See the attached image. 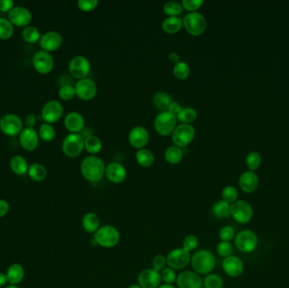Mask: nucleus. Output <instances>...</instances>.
Returning <instances> with one entry per match:
<instances>
[{"instance_id": "9d476101", "label": "nucleus", "mask_w": 289, "mask_h": 288, "mask_svg": "<svg viewBox=\"0 0 289 288\" xmlns=\"http://www.w3.org/2000/svg\"><path fill=\"white\" fill-rule=\"evenodd\" d=\"M195 129L191 124L181 123L176 126L172 132V142L179 147H185L191 142L195 137Z\"/></svg>"}, {"instance_id": "8fccbe9b", "label": "nucleus", "mask_w": 289, "mask_h": 288, "mask_svg": "<svg viewBox=\"0 0 289 288\" xmlns=\"http://www.w3.org/2000/svg\"><path fill=\"white\" fill-rule=\"evenodd\" d=\"M219 237L222 242H231L235 237V232L234 227L231 226H225L219 231Z\"/></svg>"}, {"instance_id": "b1692460", "label": "nucleus", "mask_w": 289, "mask_h": 288, "mask_svg": "<svg viewBox=\"0 0 289 288\" xmlns=\"http://www.w3.org/2000/svg\"><path fill=\"white\" fill-rule=\"evenodd\" d=\"M238 185L244 193L251 194L258 188L259 178L254 171H246L241 174Z\"/></svg>"}, {"instance_id": "0eeeda50", "label": "nucleus", "mask_w": 289, "mask_h": 288, "mask_svg": "<svg viewBox=\"0 0 289 288\" xmlns=\"http://www.w3.org/2000/svg\"><path fill=\"white\" fill-rule=\"evenodd\" d=\"M84 147V138L79 134H69L63 140V152L68 157L78 156L82 152Z\"/></svg>"}, {"instance_id": "a18cd8bd", "label": "nucleus", "mask_w": 289, "mask_h": 288, "mask_svg": "<svg viewBox=\"0 0 289 288\" xmlns=\"http://www.w3.org/2000/svg\"><path fill=\"white\" fill-rule=\"evenodd\" d=\"M59 96L63 100H71L76 96L75 87L71 85H64L59 88Z\"/></svg>"}, {"instance_id": "aec40b11", "label": "nucleus", "mask_w": 289, "mask_h": 288, "mask_svg": "<svg viewBox=\"0 0 289 288\" xmlns=\"http://www.w3.org/2000/svg\"><path fill=\"white\" fill-rule=\"evenodd\" d=\"M222 269L230 277H238L244 272V263L238 256L231 255L222 261Z\"/></svg>"}, {"instance_id": "3c124183", "label": "nucleus", "mask_w": 289, "mask_h": 288, "mask_svg": "<svg viewBox=\"0 0 289 288\" xmlns=\"http://www.w3.org/2000/svg\"><path fill=\"white\" fill-rule=\"evenodd\" d=\"M153 269L155 270L156 271H163L164 268H166V265H167V258L163 254H156L153 259Z\"/></svg>"}, {"instance_id": "49530a36", "label": "nucleus", "mask_w": 289, "mask_h": 288, "mask_svg": "<svg viewBox=\"0 0 289 288\" xmlns=\"http://www.w3.org/2000/svg\"><path fill=\"white\" fill-rule=\"evenodd\" d=\"M234 252V247L231 244L230 242H222L221 241L217 246V253L218 255L222 258H227L232 255Z\"/></svg>"}, {"instance_id": "4d7b16f0", "label": "nucleus", "mask_w": 289, "mask_h": 288, "mask_svg": "<svg viewBox=\"0 0 289 288\" xmlns=\"http://www.w3.org/2000/svg\"><path fill=\"white\" fill-rule=\"evenodd\" d=\"M36 118L34 114H29L26 117L25 119V124L26 128H33L36 125Z\"/></svg>"}, {"instance_id": "c756f323", "label": "nucleus", "mask_w": 289, "mask_h": 288, "mask_svg": "<svg viewBox=\"0 0 289 288\" xmlns=\"http://www.w3.org/2000/svg\"><path fill=\"white\" fill-rule=\"evenodd\" d=\"M183 26V20L178 17H169L163 19L162 23L163 30L167 33H177L181 29Z\"/></svg>"}, {"instance_id": "1a4fd4ad", "label": "nucleus", "mask_w": 289, "mask_h": 288, "mask_svg": "<svg viewBox=\"0 0 289 288\" xmlns=\"http://www.w3.org/2000/svg\"><path fill=\"white\" fill-rule=\"evenodd\" d=\"M0 130L8 136H18L23 130L22 120L17 114H4L0 119Z\"/></svg>"}, {"instance_id": "864d4df0", "label": "nucleus", "mask_w": 289, "mask_h": 288, "mask_svg": "<svg viewBox=\"0 0 289 288\" xmlns=\"http://www.w3.org/2000/svg\"><path fill=\"white\" fill-rule=\"evenodd\" d=\"M77 4L81 10L90 11L98 7V0H79Z\"/></svg>"}, {"instance_id": "423d86ee", "label": "nucleus", "mask_w": 289, "mask_h": 288, "mask_svg": "<svg viewBox=\"0 0 289 288\" xmlns=\"http://www.w3.org/2000/svg\"><path fill=\"white\" fill-rule=\"evenodd\" d=\"M177 123V117L169 111L161 112L155 119V129L161 136H168L173 132Z\"/></svg>"}, {"instance_id": "a211bd4d", "label": "nucleus", "mask_w": 289, "mask_h": 288, "mask_svg": "<svg viewBox=\"0 0 289 288\" xmlns=\"http://www.w3.org/2000/svg\"><path fill=\"white\" fill-rule=\"evenodd\" d=\"M20 144L27 152H33L39 144V136L33 128H25L20 134Z\"/></svg>"}, {"instance_id": "20e7f679", "label": "nucleus", "mask_w": 289, "mask_h": 288, "mask_svg": "<svg viewBox=\"0 0 289 288\" xmlns=\"http://www.w3.org/2000/svg\"><path fill=\"white\" fill-rule=\"evenodd\" d=\"M183 24L189 34L200 36L206 29V19L199 12H189L184 18Z\"/></svg>"}, {"instance_id": "4c0bfd02", "label": "nucleus", "mask_w": 289, "mask_h": 288, "mask_svg": "<svg viewBox=\"0 0 289 288\" xmlns=\"http://www.w3.org/2000/svg\"><path fill=\"white\" fill-rule=\"evenodd\" d=\"M22 37L28 43H36L41 38V34L35 26H28L23 30Z\"/></svg>"}, {"instance_id": "9b49d317", "label": "nucleus", "mask_w": 289, "mask_h": 288, "mask_svg": "<svg viewBox=\"0 0 289 288\" xmlns=\"http://www.w3.org/2000/svg\"><path fill=\"white\" fill-rule=\"evenodd\" d=\"M191 260L190 253L183 248L175 249L169 252L167 256V264L173 270H182L188 266Z\"/></svg>"}, {"instance_id": "37998d69", "label": "nucleus", "mask_w": 289, "mask_h": 288, "mask_svg": "<svg viewBox=\"0 0 289 288\" xmlns=\"http://www.w3.org/2000/svg\"><path fill=\"white\" fill-rule=\"evenodd\" d=\"M173 74L179 80H186L190 74V68L186 62L179 61L173 67Z\"/></svg>"}, {"instance_id": "6ab92c4d", "label": "nucleus", "mask_w": 289, "mask_h": 288, "mask_svg": "<svg viewBox=\"0 0 289 288\" xmlns=\"http://www.w3.org/2000/svg\"><path fill=\"white\" fill-rule=\"evenodd\" d=\"M161 281L159 272L153 269L143 270L138 275V283L141 288H157Z\"/></svg>"}, {"instance_id": "c03bdc74", "label": "nucleus", "mask_w": 289, "mask_h": 288, "mask_svg": "<svg viewBox=\"0 0 289 288\" xmlns=\"http://www.w3.org/2000/svg\"><path fill=\"white\" fill-rule=\"evenodd\" d=\"M260 162H261V157L259 153L253 152L248 154L246 157V164L250 171L256 170L260 167Z\"/></svg>"}, {"instance_id": "7ed1b4c3", "label": "nucleus", "mask_w": 289, "mask_h": 288, "mask_svg": "<svg viewBox=\"0 0 289 288\" xmlns=\"http://www.w3.org/2000/svg\"><path fill=\"white\" fill-rule=\"evenodd\" d=\"M93 239L98 243V245L110 249L119 243L120 240V234L118 229L113 226L105 225L99 227V229L94 233Z\"/></svg>"}, {"instance_id": "6e6d98bb", "label": "nucleus", "mask_w": 289, "mask_h": 288, "mask_svg": "<svg viewBox=\"0 0 289 288\" xmlns=\"http://www.w3.org/2000/svg\"><path fill=\"white\" fill-rule=\"evenodd\" d=\"M10 211V204L4 200L0 199V218L7 216Z\"/></svg>"}, {"instance_id": "ea45409f", "label": "nucleus", "mask_w": 289, "mask_h": 288, "mask_svg": "<svg viewBox=\"0 0 289 288\" xmlns=\"http://www.w3.org/2000/svg\"><path fill=\"white\" fill-rule=\"evenodd\" d=\"M183 10L182 3L177 1H169L163 6V11L169 17H178L182 13Z\"/></svg>"}, {"instance_id": "5701e85b", "label": "nucleus", "mask_w": 289, "mask_h": 288, "mask_svg": "<svg viewBox=\"0 0 289 288\" xmlns=\"http://www.w3.org/2000/svg\"><path fill=\"white\" fill-rule=\"evenodd\" d=\"M105 174L109 181L114 184H120L125 180L127 171L124 166L119 162H111L106 168Z\"/></svg>"}, {"instance_id": "58836bf2", "label": "nucleus", "mask_w": 289, "mask_h": 288, "mask_svg": "<svg viewBox=\"0 0 289 288\" xmlns=\"http://www.w3.org/2000/svg\"><path fill=\"white\" fill-rule=\"evenodd\" d=\"M14 34V26L10 20L0 17V39H10Z\"/></svg>"}, {"instance_id": "72a5a7b5", "label": "nucleus", "mask_w": 289, "mask_h": 288, "mask_svg": "<svg viewBox=\"0 0 289 288\" xmlns=\"http://www.w3.org/2000/svg\"><path fill=\"white\" fill-rule=\"evenodd\" d=\"M136 161L141 167L144 168H148L152 166L154 162V155L153 153L148 149L141 148L137 151L136 153Z\"/></svg>"}, {"instance_id": "69168bd1", "label": "nucleus", "mask_w": 289, "mask_h": 288, "mask_svg": "<svg viewBox=\"0 0 289 288\" xmlns=\"http://www.w3.org/2000/svg\"></svg>"}, {"instance_id": "412c9836", "label": "nucleus", "mask_w": 289, "mask_h": 288, "mask_svg": "<svg viewBox=\"0 0 289 288\" xmlns=\"http://www.w3.org/2000/svg\"><path fill=\"white\" fill-rule=\"evenodd\" d=\"M179 288H201L202 280L196 272L186 271L179 274L176 280Z\"/></svg>"}, {"instance_id": "e2e57ef3", "label": "nucleus", "mask_w": 289, "mask_h": 288, "mask_svg": "<svg viewBox=\"0 0 289 288\" xmlns=\"http://www.w3.org/2000/svg\"><path fill=\"white\" fill-rule=\"evenodd\" d=\"M19 288V287H18V286L17 285H10V284H9V285L6 286V288Z\"/></svg>"}, {"instance_id": "4468645a", "label": "nucleus", "mask_w": 289, "mask_h": 288, "mask_svg": "<svg viewBox=\"0 0 289 288\" xmlns=\"http://www.w3.org/2000/svg\"><path fill=\"white\" fill-rule=\"evenodd\" d=\"M33 65L38 73L42 75H47L52 71L54 61L52 56L49 52L41 50L36 52L33 56Z\"/></svg>"}, {"instance_id": "c85d7f7f", "label": "nucleus", "mask_w": 289, "mask_h": 288, "mask_svg": "<svg viewBox=\"0 0 289 288\" xmlns=\"http://www.w3.org/2000/svg\"><path fill=\"white\" fill-rule=\"evenodd\" d=\"M153 103L155 107L159 109L161 112L168 111L170 104L172 103V100L171 96L163 91L156 92V94L153 96Z\"/></svg>"}, {"instance_id": "5fc2aeb1", "label": "nucleus", "mask_w": 289, "mask_h": 288, "mask_svg": "<svg viewBox=\"0 0 289 288\" xmlns=\"http://www.w3.org/2000/svg\"><path fill=\"white\" fill-rule=\"evenodd\" d=\"M14 2L12 0H0V11L1 12H10L14 8Z\"/></svg>"}, {"instance_id": "052dcab7", "label": "nucleus", "mask_w": 289, "mask_h": 288, "mask_svg": "<svg viewBox=\"0 0 289 288\" xmlns=\"http://www.w3.org/2000/svg\"><path fill=\"white\" fill-rule=\"evenodd\" d=\"M8 283L6 274L3 272H0V288H3Z\"/></svg>"}, {"instance_id": "13d9d810", "label": "nucleus", "mask_w": 289, "mask_h": 288, "mask_svg": "<svg viewBox=\"0 0 289 288\" xmlns=\"http://www.w3.org/2000/svg\"><path fill=\"white\" fill-rule=\"evenodd\" d=\"M182 109L183 107L179 103V102H172V103L170 104V106H169L168 111L177 116V114H179V112L182 110Z\"/></svg>"}, {"instance_id": "f704fd0d", "label": "nucleus", "mask_w": 289, "mask_h": 288, "mask_svg": "<svg viewBox=\"0 0 289 288\" xmlns=\"http://www.w3.org/2000/svg\"><path fill=\"white\" fill-rule=\"evenodd\" d=\"M102 147V143L98 136L90 135L86 136V138L85 139V148L86 149L88 152L96 154L101 151Z\"/></svg>"}, {"instance_id": "393cba45", "label": "nucleus", "mask_w": 289, "mask_h": 288, "mask_svg": "<svg viewBox=\"0 0 289 288\" xmlns=\"http://www.w3.org/2000/svg\"><path fill=\"white\" fill-rule=\"evenodd\" d=\"M65 128L71 134H78L84 129V118L80 113L71 112L65 117Z\"/></svg>"}, {"instance_id": "6e6552de", "label": "nucleus", "mask_w": 289, "mask_h": 288, "mask_svg": "<svg viewBox=\"0 0 289 288\" xmlns=\"http://www.w3.org/2000/svg\"><path fill=\"white\" fill-rule=\"evenodd\" d=\"M235 246L244 254L253 252L258 246V237L253 231H241L235 237Z\"/></svg>"}, {"instance_id": "dca6fc26", "label": "nucleus", "mask_w": 289, "mask_h": 288, "mask_svg": "<svg viewBox=\"0 0 289 288\" xmlns=\"http://www.w3.org/2000/svg\"><path fill=\"white\" fill-rule=\"evenodd\" d=\"M75 89L76 96L85 101L91 100L98 91V87L95 81L89 78H84L77 81Z\"/></svg>"}, {"instance_id": "473e14b6", "label": "nucleus", "mask_w": 289, "mask_h": 288, "mask_svg": "<svg viewBox=\"0 0 289 288\" xmlns=\"http://www.w3.org/2000/svg\"><path fill=\"white\" fill-rule=\"evenodd\" d=\"M183 155H184V153H183L181 148L179 146H175V145L169 146V148L166 150V161L170 164H172V165H175V164H178V163L181 162Z\"/></svg>"}, {"instance_id": "f8f14e48", "label": "nucleus", "mask_w": 289, "mask_h": 288, "mask_svg": "<svg viewBox=\"0 0 289 288\" xmlns=\"http://www.w3.org/2000/svg\"><path fill=\"white\" fill-rule=\"evenodd\" d=\"M68 70L74 77L82 80L89 75L91 71V64L84 56H75L68 64Z\"/></svg>"}, {"instance_id": "09e8293b", "label": "nucleus", "mask_w": 289, "mask_h": 288, "mask_svg": "<svg viewBox=\"0 0 289 288\" xmlns=\"http://www.w3.org/2000/svg\"><path fill=\"white\" fill-rule=\"evenodd\" d=\"M160 275H161L162 281L165 282L166 284L172 285V283L176 282V280H177V275H176L174 270L170 268V267L164 268Z\"/></svg>"}, {"instance_id": "4be33fe9", "label": "nucleus", "mask_w": 289, "mask_h": 288, "mask_svg": "<svg viewBox=\"0 0 289 288\" xmlns=\"http://www.w3.org/2000/svg\"><path fill=\"white\" fill-rule=\"evenodd\" d=\"M149 133L143 126L134 127L129 134V141L130 145L138 149L144 148L149 141Z\"/></svg>"}, {"instance_id": "f3484780", "label": "nucleus", "mask_w": 289, "mask_h": 288, "mask_svg": "<svg viewBox=\"0 0 289 288\" xmlns=\"http://www.w3.org/2000/svg\"><path fill=\"white\" fill-rule=\"evenodd\" d=\"M62 36L54 31L44 33L39 40L40 47L42 50L49 52L59 49L62 45Z\"/></svg>"}, {"instance_id": "603ef678", "label": "nucleus", "mask_w": 289, "mask_h": 288, "mask_svg": "<svg viewBox=\"0 0 289 288\" xmlns=\"http://www.w3.org/2000/svg\"><path fill=\"white\" fill-rule=\"evenodd\" d=\"M181 3L184 9L191 12H195V10H198L202 6L204 1L203 0H183Z\"/></svg>"}, {"instance_id": "de8ad7c7", "label": "nucleus", "mask_w": 289, "mask_h": 288, "mask_svg": "<svg viewBox=\"0 0 289 288\" xmlns=\"http://www.w3.org/2000/svg\"><path fill=\"white\" fill-rule=\"evenodd\" d=\"M199 245V239L195 235H188L183 241V249L188 252L195 250Z\"/></svg>"}, {"instance_id": "2f4dec72", "label": "nucleus", "mask_w": 289, "mask_h": 288, "mask_svg": "<svg viewBox=\"0 0 289 288\" xmlns=\"http://www.w3.org/2000/svg\"><path fill=\"white\" fill-rule=\"evenodd\" d=\"M230 205L224 201H218L213 204L212 206V214L214 217L219 219H223V218H228L231 217Z\"/></svg>"}, {"instance_id": "cd10ccee", "label": "nucleus", "mask_w": 289, "mask_h": 288, "mask_svg": "<svg viewBox=\"0 0 289 288\" xmlns=\"http://www.w3.org/2000/svg\"><path fill=\"white\" fill-rule=\"evenodd\" d=\"M82 227L86 233H95L99 229L100 220L97 214L89 212L82 218Z\"/></svg>"}, {"instance_id": "bb28decb", "label": "nucleus", "mask_w": 289, "mask_h": 288, "mask_svg": "<svg viewBox=\"0 0 289 288\" xmlns=\"http://www.w3.org/2000/svg\"><path fill=\"white\" fill-rule=\"evenodd\" d=\"M10 167L12 172L19 176L26 175L28 172V169H29V166H28L26 159L21 155H15L10 159Z\"/></svg>"}, {"instance_id": "e433bc0d", "label": "nucleus", "mask_w": 289, "mask_h": 288, "mask_svg": "<svg viewBox=\"0 0 289 288\" xmlns=\"http://www.w3.org/2000/svg\"><path fill=\"white\" fill-rule=\"evenodd\" d=\"M177 120L183 123L190 124L197 118V112L192 107H183L182 110L177 114Z\"/></svg>"}, {"instance_id": "ddd939ff", "label": "nucleus", "mask_w": 289, "mask_h": 288, "mask_svg": "<svg viewBox=\"0 0 289 288\" xmlns=\"http://www.w3.org/2000/svg\"><path fill=\"white\" fill-rule=\"evenodd\" d=\"M64 114V107L59 101H49L42 109V119L45 123H53L60 119Z\"/></svg>"}, {"instance_id": "f03ea898", "label": "nucleus", "mask_w": 289, "mask_h": 288, "mask_svg": "<svg viewBox=\"0 0 289 288\" xmlns=\"http://www.w3.org/2000/svg\"><path fill=\"white\" fill-rule=\"evenodd\" d=\"M192 267L197 274L208 275L216 266V259L212 253L208 250H199L191 257Z\"/></svg>"}, {"instance_id": "f257e3e1", "label": "nucleus", "mask_w": 289, "mask_h": 288, "mask_svg": "<svg viewBox=\"0 0 289 288\" xmlns=\"http://www.w3.org/2000/svg\"><path fill=\"white\" fill-rule=\"evenodd\" d=\"M81 171L82 176L86 180L91 183H98L103 178L106 167L101 158L90 155L82 161Z\"/></svg>"}, {"instance_id": "39448f33", "label": "nucleus", "mask_w": 289, "mask_h": 288, "mask_svg": "<svg viewBox=\"0 0 289 288\" xmlns=\"http://www.w3.org/2000/svg\"><path fill=\"white\" fill-rule=\"evenodd\" d=\"M231 217L239 224H247L252 220L253 208L245 201H237L230 205Z\"/></svg>"}, {"instance_id": "0e129e2a", "label": "nucleus", "mask_w": 289, "mask_h": 288, "mask_svg": "<svg viewBox=\"0 0 289 288\" xmlns=\"http://www.w3.org/2000/svg\"><path fill=\"white\" fill-rule=\"evenodd\" d=\"M128 288H141L140 286L136 285V284H133V285L130 286Z\"/></svg>"}, {"instance_id": "2eb2a0df", "label": "nucleus", "mask_w": 289, "mask_h": 288, "mask_svg": "<svg viewBox=\"0 0 289 288\" xmlns=\"http://www.w3.org/2000/svg\"><path fill=\"white\" fill-rule=\"evenodd\" d=\"M8 19L13 26L26 27L33 20V15L25 7L16 6L8 14Z\"/></svg>"}, {"instance_id": "7c9ffc66", "label": "nucleus", "mask_w": 289, "mask_h": 288, "mask_svg": "<svg viewBox=\"0 0 289 288\" xmlns=\"http://www.w3.org/2000/svg\"><path fill=\"white\" fill-rule=\"evenodd\" d=\"M28 175L33 181L42 182L45 180L48 176V171L44 166L40 163H33L28 169Z\"/></svg>"}, {"instance_id": "680f3d73", "label": "nucleus", "mask_w": 289, "mask_h": 288, "mask_svg": "<svg viewBox=\"0 0 289 288\" xmlns=\"http://www.w3.org/2000/svg\"><path fill=\"white\" fill-rule=\"evenodd\" d=\"M157 288H175L171 284H163V285H160Z\"/></svg>"}, {"instance_id": "c9c22d12", "label": "nucleus", "mask_w": 289, "mask_h": 288, "mask_svg": "<svg viewBox=\"0 0 289 288\" xmlns=\"http://www.w3.org/2000/svg\"><path fill=\"white\" fill-rule=\"evenodd\" d=\"M39 138L45 142H50L55 138L56 132L54 128L50 123H42L38 130Z\"/></svg>"}, {"instance_id": "79ce46f5", "label": "nucleus", "mask_w": 289, "mask_h": 288, "mask_svg": "<svg viewBox=\"0 0 289 288\" xmlns=\"http://www.w3.org/2000/svg\"><path fill=\"white\" fill-rule=\"evenodd\" d=\"M203 284L205 288H222L223 280L217 274H208L204 279Z\"/></svg>"}, {"instance_id": "a878e982", "label": "nucleus", "mask_w": 289, "mask_h": 288, "mask_svg": "<svg viewBox=\"0 0 289 288\" xmlns=\"http://www.w3.org/2000/svg\"><path fill=\"white\" fill-rule=\"evenodd\" d=\"M5 274L9 284L18 286L25 277V270L20 264L14 263L8 267Z\"/></svg>"}, {"instance_id": "a19ab883", "label": "nucleus", "mask_w": 289, "mask_h": 288, "mask_svg": "<svg viewBox=\"0 0 289 288\" xmlns=\"http://www.w3.org/2000/svg\"><path fill=\"white\" fill-rule=\"evenodd\" d=\"M221 197H222V201H224L228 204H234V202L238 201V197L237 188L234 186L225 187L221 192Z\"/></svg>"}, {"instance_id": "bf43d9fd", "label": "nucleus", "mask_w": 289, "mask_h": 288, "mask_svg": "<svg viewBox=\"0 0 289 288\" xmlns=\"http://www.w3.org/2000/svg\"><path fill=\"white\" fill-rule=\"evenodd\" d=\"M169 60L170 61L172 62V63H179V56L177 52H171L169 53Z\"/></svg>"}]
</instances>
